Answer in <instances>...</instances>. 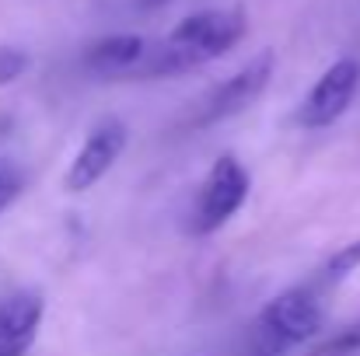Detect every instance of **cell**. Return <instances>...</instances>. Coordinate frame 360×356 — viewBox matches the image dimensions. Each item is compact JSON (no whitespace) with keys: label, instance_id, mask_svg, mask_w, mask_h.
<instances>
[{"label":"cell","instance_id":"obj_1","mask_svg":"<svg viewBox=\"0 0 360 356\" xmlns=\"http://www.w3.org/2000/svg\"><path fill=\"white\" fill-rule=\"evenodd\" d=\"M248 32L245 7H207L182 18L165 39L150 42V53L136 77H179L200 70L224 53H231Z\"/></svg>","mask_w":360,"mask_h":356},{"label":"cell","instance_id":"obj_2","mask_svg":"<svg viewBox=\"0 0 360 356\" xmlns=\"http://www.w3.org/2000/svg\"><path fill=\"white\" fill-rule=\"evenodd\" d=\"M329 294L308 279L276 294L248 329V356H287L304 343H315L326 329Z\"/></svg>","mask_w":360,"mask_h":356},{"label":"cell","instance_id":"obj_3","mask_svg":"<svg viewBox=\"0 0 360 356\" xmlns=\"http://www.w3.org/2000/svg\"><path fill=\"white\" fill-rule=\"evenodd\" d=\"M273 70H276V56L269 49H262L259 56H252L248 63H241L231 77H224L221 84H214L186 119L189 129H207V126H217V122H228V119L241 116L245 109H252L269 81H273Z\"/></svg>","mask_w":360,"mask_h":356},{"label":"cell","instance_id":"obj_4","mask_svg":"<svg viewBox=\"0 0 360 356\" xmlns=\"http://www.w3.org/2000/svg\"><path fill=\"white\" fill-rule=\"evenodd\" d=\"M248 189H252V178H248L245 164L231 154H221L210 164V171H207V178L196 192V203H193V213H189L193 235H217L224 224H231L248 199Z\"/></svg>","mask_w":360,"mask_h":356},{"label":"cell","instance_id":"obj_5","mask_svg":"<svg viewBox=\"0 0 360 356\" xmlns=\"http://www.w3.org/2000/svg\"><path fill=\"white\" fill-rule=\"evenodd\" d=\"M360 91V60L340 56L322 70V77L308 88V95L297 105V126L301 129H326L350 112Z\"/></svg>","mask_w":360,"mask_h":356},{"label":"cell","instance_id":"obj_6","mask_svg":"<svg viewBox=\"0 0 360 356\" xmlns=\"http://www.w3.org/2000/svg\"><path fill=\"white\" fill-rule=\"evenodd\" d=\"M126 140H129V129H126L122 119H98L88 129V136L81 140V147H77V154H74V161H70V168L63 175L67 192L95 189L116 168V161L126 150Z\"/></svg>","mask_w":360,"mask_h":356},{"label":"cell","instance_id":"obj_7","mask_svg":"<svg viewBox=\"0 0 360 356\" xmlns=\"http://www.w3.org/2000/svg\"><path fill=\"white\" fill-rule=\"evenodd\" d=\"M46 318V301L35 290H18L0 301V356H25Z\"/></svg>","mask_w":360,"mask_h":356},{"label":"cell","instance_id":"obj_8","mask_svg":"<svg viewBox=\"0 0 360 356\" xmlns=\"http://www.w3.org/2000/svg\"><path fill=\"white\" fill-rule=\"evenodd\" d=\"M150 53V42L143 35L120 32V35H105L95 46H88L84 53V67L102 77V81H116V77H136L143 60Z\"/></svg>","mask_w":360,"mask_h":356},{"label":"cell","instance_id":"obj_9","mask_svg":"<svg viewBox=\"0 0 360 356\" xmlns=\"http://www.w3.org/2000/svg\"><path fill=\"white\" fill-rule=\"evenodd\" d=\"M357 269H360V237L357 241H350V244H343L340 251H333V255H329V258L308 276V283L319 286L322 294H333V290L343 286Z\"/></svg>","mask_w":360,"mask_h":356},{"label":"cell","instance_id":"obj_10","mask_svg":"<svg viewBox=\"0 0 360 356\" xmlns=\"http://www.w3.org/2000/svg\"><path fill=\"white\" fill-rule=\"evenodd\" d=\"M354 353H360V318L347 322L343 329H336L333 336H326L311 350V356H354Z\"/></svg>","mask_w":360,"mask_h":356},{"label":"cell","instance_id":"obj_11","mask_svg":"<svg viewBox=\"0 0 360 356\" xmlns=\"http://www.w3.org/2000/svg\"><path fill=\"white\" fill-rule=\"evenodd\" d=\"M21 192H25V168L11 157H0V213L14 206Z\"/></svg>","mask_w":360,"mask_h":356},{"label":"cell","instance_id":"obj_12","mask_svg":"<svg viewBox=\"0 0 360 356\" xmlns=\"http://www.w3.org/2000/svg\"><path fill=\"white\" fill-rule=\"evenodd\" d=\"M28 63L32 60H28V53L21 46H0V88H7L18 77H25Z\"/></svg>","mask_w":360,"mask_h":356},{"label":"cell","instance_id":"obj_13","mask_svg":"<svg viewBox=\"0 0 360 356\" xmlns=\"http://www.w3.org/2000/svg\"><path fill=\"white\" fill-rule=\"evenodd\" d=\"M140 11H158V7H165V4H172V0H133Z\"/></svg>","mask_w":360,"mask_h":356}]
</instances>
